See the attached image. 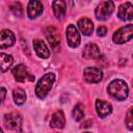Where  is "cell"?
Instances as JSON below:
<instances>
[{
    "instance_id": "cell-1",
    "label": "cell",
    "mask_w": 133,
    "mask_h": 133,
    "mask_svg": "<svg viewBox=\"0 0 133 133\" xmlns=\"http://www.w3.org/2000/svg\"><path fill=\"white\" fill-rule=\"evenodd\" d=\"M107 90H108V94L112 98H114L118 101H124L125 99H127V97L129 95V87H128L127 83L122 79L112 80L109 83Z\"/></svg>"
},
{
    "instance_id": "cell-2",
    "label": "cell",
    "mask_w": 133,
    "mask_h": 133,
    "mask_svg": "<svg viewBox=\"0 0 133 133\" xmlns=\"http://www.w3.org/2000/svg\"><path fill=\"white\" fill-rule=\"evenodd\" d=\"M55 81V74L54 73H47L45 74L36 83L35 86V95L39 99H45L49 91L51 90L53 83Z\"/></svg>"
},
{
    "instance_id": "cell-3",
    "label": "cell",
    "mask_w": 133,
    "mask_h": 133,
    "mask_svg": "<svg viewBox=\"0 0 133 133\" xmlns=\"http://www.w3.org/2000/svg\"><path fill=\"white\" fill-rule=\"evenodd\" d=\"M113 11H114V3L111 0H106V1L101 2L96 7L95 15L98 20L105 21L112 15Z\"/></svg>"
},
{
    "instance_id": "cell-4",
    "label": "cell",
    "mask_w": 133,
    "mask_h": 133,
    "mask_svg": "<svg viewBox=\"0 0 133 133\" xmlns=\"http://www.w3.org/2000/svg\"><path fill=\"white\" fill-rule=\"evenodd\" d=\"M133 36V26L132 24H128L113 33L112 39L115 44H125L129 42Z\"/></svg>"
},
{
    "instance_id": "cell-5",
    "label": "cell",
    "mask_w": 133,
    "mask_h": 133,
    "mask_svg": "<svg viewBox=\"0 0 133 133\" xmlns=\"http://www.w3.org/2000/svg\"><path fill=\"white\" fill-rule=\"evenodd\" d=\"M11 72H12L14 78L18 82H26V81L33 82L34 81V76L29 73L27 66L23 63H20V64L14 66Z\"/></svg>"
},
{
    "instance_id": "cell-6",
    "label": "cell",
    "mask_w": 133,
    "mask_h": 133,
    "mask_svg": "<svg viewBox=\"0 0 133 133\" xmlns=\"http://www.w3.org/2000/svg\"><path fill=\"white\" fill-rule=\"evenodd\" d=\"M4 124L5 127L9 130L21 131L22 127V116L19 112H10L4 115Z\"/></svg>"
},
{
    "instance_id": "cell-7",
    "label": "cell",
    "mask_w": 133,
    "mask_h": 133,
    "mask_svg": "<svg viewBox=\"0 0 133 133\" xmlns=\"http://www.w3.org/2000/svg\"><path fill=\"white\" fill-rule=\"evenodd\" d=\"M45 35H46V38L49 42L51 48L55 51L58 50V48L60 46V42H61L60 34H59L58 30L53 26H48L45 29Z\"/></svg>"
},
{
    "instance_id": "cell-8",
    "label": "cell",
    "mask_w": 133,
    "mask_h": 133,
    "mask_svg": "<svg viewBox=\"0 0 133 133\" xmlns=\"http://www.w3.org/2000/svg\"><path fill=\"white\" fill-rule=\"evenodd\" d=\"M83 77L88 83H99L103 78V72L100 68L89 66L83 71Z\"/></svg>"
},
{
    "instance_id": "cell-9",
    "label": "cell",
    "mask_w": 133,
    "mask_h": 133,
    "mask_svg": "<svg viewBox=\"0 0 133 133\" xmlns=\"http://www.w3.org/2000/svg\"><path fill=\"white\" fill-rule=\"evenodd\" d=\"M65 35H66L68 44H69V46H70L71 48H77V47L80 45L81 37H80V34H79V32H78V29L76 28L75 25L70 24V25L66 27Z\"/></svg>"
},
{
    "instance_id": "cell-10",
    "label": "cell",
    "mask_w": 133,
    "mask_h": 133,
    "mask_svg": "<svg viewBox=\"0 0 133 133\" xmlns=\"http://www.w3.org/2000/svg\"><path fill=\"white\" fill-rule=\"evenodd\" d=\"M16 42V36L11 30L3 29L0 31V49L11 47Z\"/></svg>"
},
{
    "instance_id": "cell-11",
    "label": "cell",
    "mask_w": 133,
    "mask_h": 133,
    "mask_svg": "<svg viewBox=\"0 0 133 133\" xmlns=\"http://www.w3.org/2000/svg\"><path fill=\"white\" fill-rule=\"evenodd\" d=\"M117 17L123 21H131L133 18V5L131 2H125L119 5L117 10Z\"/></svg>"
},
{
    "instance_id": "cell-12",
    "label": "cell",
    "mask_w": 133,
    "mask_h": 133,
    "mask_svg": "<svg viewBox=\"0 0 133 133\" xmlns=\"http://www.w3.org/2000/svg\"><path fill=\"white\" fill-rule=\"evenodd\" d=\"M101 52L99 47L94 44V43H88L84 46L83 51H82V56L86 59H96L98 57H100Z\"/></svg>"
},
{
    "instance_id": "cell-13",
    "label": "cell",
    "mask_w": 133,
    "mask_h": 133,
    "mask_svg": "<svg viewBox=\"0 0 133 133\" xmlns=\"http://www.w3.org/2000/svg\"><path fill=\"white\" fill-rule=\"evenodd\" d=\"M43 12V4L39 0H30L27 6V16L29 19H35Z\"/></svg>"
},
{
    "instance_id": "cell-14",
    "label": "cell",
    "mask_w": 133,
    "mask_h": 133,
    "mask_svg": "<svg viewBox=\"0 0 133 133\" xmlns=\"http://www.w3.org/2000/svg\"><path fill=\"white\" fill-rule=\"evenodd\" d=\"M96 110H97L98 115L101 118H104L112 112V106L110 103L98 99L96 100Z\"/></svg>"
},
{
    "instance_id": "cell-15",
    "label": "cell",
    "mask_w": 133,
    "mask_h": 133,
    "mask_svg": "<svg viewBox=\"0 0 133 133\" xmlns=\"http://www.w3.org/2000/svg\"><path fill=\"white\" fill-rule=\"evenodd\" d=\"M65 125V117L64 113L61 110H57L52 114L50 119V127L54 129H62Z\"/></svg>"
},
{
    "instance_id": "cell-16",
    "label": "cell",
    "mask_w": 133,
    "mask_h": 133,
    "mask_svg": "<svg viewBox=\"0 0 133 133\" xmlns=\"http://www.w3.org/2000/svg\"><path fill=\"white\" fill-rule=\"evenodd\" d=\"M33 49H34L36 55L38 57H41V58H48L50 56V50H49V48L41 39H34L33 41Z\"/></svg>"
},
{
    "instance_id": "cell-17",
    "label": "cell",
    "mask_w": 133,
    "mask_h": 133,
    "mask_svg": "<svg viewBox=\"0 0 133 133\" xmlns=\"http://www.w3.org/2000/svg\"><path fill=\"white\" fill-rule=\"evenodd\" d=\"M77 25L83 35H90L94 31V24L88 18H81L78 21Z\"/></svg>"
},
{
    "instance_id": "cell-18",
    "label": "cell",
    "mask_w": 133,
    "mask_h": 133,
    "mask_svg": "<svg viewBox=\"0 0 133 133\" xmlns=\"http://www.w3.org/2000/svg\"><path fill=\"white\" fill-rule=\"evenodd\" d=\"M52 8L55 17L57 19H62L66 11V3L64 0H54L52 3Z\"/></svg>"
},
{
    "instance_id": "cell-19",
    "label": "cell",
    "mask_w": 133,
    "mask_h": 133,
    "mask_svg": "<svg viewBox=\"0 0 133 133\" xmlns=\"http://www.w3.org/2000/svg\"><path fill=\"white\" fill-rule=\"evenodd\" d=\"M14 62V58L11 55L6 53H0V70L2 72L8 71Z\"/></svg>"
},
{
    "instance_id": "cell-20",
    "label": "cell",
    "mask_w": 133,
    "mask_h": 133,
    "mask_svg": "<svg viewBox=\"0 0 133 133\" xmlns=\"http://www.w3.org/2000/svg\"><path fill=\"white\" fill-rule=\"evenodd\" d=\"M12 97H14V101L17 105H23L26 102V92L21 87H17L14 89Z\"/></svg>"
},
{
    "instance_id": "cell-21",
    "label": "cell",
    "mask_w": 133,
    "mask_h": 133,
    "mask_svg": "<svg viewBox=\"0 0 133 133\" xmlns=\"http://www.w3.org/2000/svg\"><path fill=\"white\" fill-rule=\"evenodd\" d=\"M72 115H73V118L76 122H80L81 119H83V117H84V106L81 103L76 104L73 108Z\"/></svg>"
},
{
    "instance_id": "cell-22",
    "label": "cell",
    "mask_w": 133,
    "mask_h": 133,
    "mask_svg": "<svg viewBox=\"0 0 133 133\" xmlns=\"http://www.w3.org/2000/svg\"><path fill=\"white\" fill-rule=\"evenodd\" d=\"M10 10H11V12H12L15 16H17V17H21L22 14H23L22 5H21V3H19V2L11 4V5H10Z\"/></svg>"
},
{
    "instance_id": "cell-23",
    "label": "cell",
    "mask_w": 133,
    "mask_h": 133,
    "mask_svg": "<svg viewBox=\"0 0 133 133\" xmlns=\"http://www.w3.org/2000/svg\"><path fill=\"white\" fill-rule=\"evenodd\" d=\"M126 124L129 130H132L133 128V121H132V108H129L128 112H127V116H126Z\"/></svg>"
},
{
    "instance_id": "cell-24",
    "label": "cell",
    "mask_w": 133,
    "mask_h": 133,
    "mask_svg": "<svg viewBox=\"0 0 133 133\" xmlns=\"http://www.w3.org/2000/svg\"><path fill=\"white\" fill-rule=\"evenodd\" d=\"M107 33V28L105 26H100L98 29H97V34L98 36H105Z\"/></svg>"
},
{
    "instance_id": "cell-25",
    "label": "cell",
    "mask_w": 133,
    "mask_h": 133,
    "mask_svg": "<svg viewBox=\"0 0 133 133\" xmlns=\"http://www.w3.org/2000/svg\"><path fill=\"white\" fill-rule=\"evenodd\" d=\"M5 97H6V88L5 87H0V105L3 103Z\"/></svg>"
},
{
    "instance_id": "cell-26",
    "label": "cell",
    "mask_w": 133,
    "mask_h": 133,
    "mask_svg": "<svg viewBox=\"0 0 133 133\" xmlns=\"http://www.w3.org/2000/svg\"><path fill=\"white\" fill-rule=\"evenodd\" d=\"M0 132H2V129H1V128H0Z\"/></svg>"
}]
</instances>
